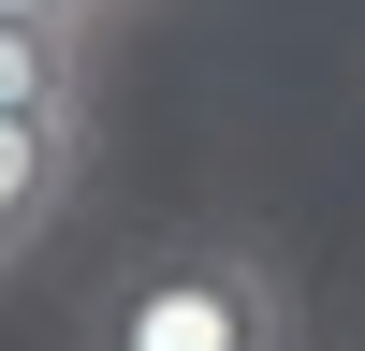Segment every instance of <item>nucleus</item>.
<instances>
[{
	"label": "nucleus",
	"instance_id": "1",
	"mask_svg": "<svg viewBox=\"0 0 365 351\" xmlns=\"http://www.w3.org/2000/svg\"><path fill=\"white\" fill-rule=\"evenodd\" d=\"M88 351H292V292L249 234H175L88 307Z\"/></svg>",
	"mask_w": 365,
	"mask_h": 351
},
{
	"label": "nucleus",
	"instance_id": "2",
	"mask_svg": "<svg viewBox=\"0 0 365 351\" xmlns=\"http://www.w3.org/2000/svg\"><path fill=\"white\" fill-rule=\"evenodd\" d=\"M73 176H88V117H0V278L58 234Z\"/></svg>",
	"mask_w": 365,
	"mask_h": 351
},
{
	"label": "nucleus",
	"instance_id": "3",
	"mask_svg": "<svg viewBox=\"0 0 365 351\" xmlns=\"http://www.w3.org/2000/svg\"><path fill=\"white\" fill-rule=\"evenodd\" d=\"M0 117H88V29L0 15Z\"/></svg>",
	"mask_w": 365,
	"mask_h": 351
},
{
	"label": "nucleus",
	"instance_id": "4",
	"mask_svg": "<svg viewBox=\"0 0 365 351\" xmlns=\"http://www.w3.org/2000/svg\"><path fill=\"white\" fill-rule=\"evenodd\" d=\"M0 15H44V29H103L117 0H0Z\"/></svg>",
	"mask_w": 365,
	"mask_h": 351
}]
</instances>
